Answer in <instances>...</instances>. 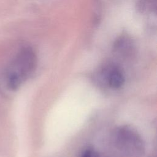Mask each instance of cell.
Returning a JSON list of instances; mask_svg holds the SVG:
<instances>
[{
	"label": "cell",
	"mask_w": 157,
	"mask_h": 157,
	"mask_svg": "<svg viewBox=\"0 0 157 157\" xmlns=\"http://www.w3.org/2000/svg\"><path fill=\"white\" fill-rule=\"evenodd\" d=\"M37 64L35 52L29 47L21 48L6 68L3 78L7 88L18 90L34 71Z\"/></svg>",
	"instance_id": "6da1fadb"
},
{
	"label": "cell",
	"mask_w": 157,
	"mask_h": 157,
	"mask_svg": "<svg viewBox=\"0 0 157 157\" xmlns=\"http://www.w3.org/2000/svg\"><path fill=\"white\" fill-rule=\"evenodd\" d=\"M114 142L119 149L127 153L141 155L145 150L141 137L128 126H121L115 131Z\"/></svg>",
	"instance_id": "7a4b0ae2"
},
{
	"label": "cell",
	"mask_w": 157,
	"mask_h": 157,
	"mask_svg": "<svg viewBox=\"0 0 157 157\" xmlns=\"http://www.w3.org/2000/svg\"><path fill=\"white\" fill-rule=\"evenodd\" d=\"M104 78L108 85L115 89L121 88L124 82V76L121 69L117 66H111L104 72Z\"/></svg>",
	"instance_id": "3957f363"
},
{
	"label": "cell",
	"mask_w": 157,
	"mask_h": 157,
	"mask_svg": "<svg viewBox=\"0 0 157 157\" xmlns=\"http://www.w3.org/2000/svg\"><path fill=\"white\" fill-rule=\"evenodd\" d=\"M80 157H99V155L93 148L88 147L82 152Z\"/></svg>",
	"instance_id": "277c9868"
}]
</instances>
